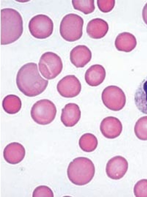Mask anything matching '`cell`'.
<instances>
[{
    "label": "cell",
    "instance_id": "obj_20",
    "mask_svg": "<svg viewBox=\"0 0 147 197\" xmlns=\"http://www.w3.org/2000/svg\"><path fill=\"white\" fill-rule=\"evenodd\" d=\"M79 146L83 151L90 152L94 151L97 147L98 142L96 137L90 133L84 134L80 137Z\"/></svg>",
    "mask_w": 147,
    "mask_h": 197
},
{
    "label": "cell",
    "instance_id": "obj_4",
    "mask_svg": "<svg viewBox=\"0 0 147 197\" xmlns=\"http://www.w3.org/2000/svg\"><path fill=\"white\" fill-rule=\"evenodd\" d=\"M83 19L80 16L71 13L65 16L60 23V35L65 40L70 42L79 39L82 36L84 24Z\"/></svg>",
    "mask_w": 147,
    "mask_h": 197
},
{
    "label": "cell",
    "instance_id": "obj_25",
    "mask_svg": "<svg viewBox=\"0 0 147 197\" xmlns=\"http://www.w3.org/2000/svg\"><path fill=\"white\" fill-rule=\"evenodd\" d=\"M97 5L99 10L103 13L111 11L114 7L115 4L114 0H97Z\"/></svg>",
    "mask_w": 147,
    "mask_h": 197
},
{
    "label": "cell",
    "instance_id": "obj_18",
    "mask_svg": "<svg viewBox=\"0 0 147 197\" xmlns=\"http://www.w3.org/2000/svg\"><path fill=\"white\" fill-rule=\"evenodd\" d=\"M135 103L137 109L147 115V76L141 82L134 95Z\"/></svg>",
    "mask_w": 147,
    "mask_h": 197
},
{
    "label": "cell",
    "instance_id": "obj_6",
    "mask_svg": "<svg viewBox=\"0 0 147 197\" xmlns=\"http://www.w3.org/2000/svg\"><path fill=\"white\" fill-rule=\"evenodd\" d=\"M38 64L42 75L48 80L56 78L61 73L63 67L60 57L51 52H47L42 54Z\"/></svg>",
    "mask_w": 147,
    "mask_h": 197
},
{
    "label": "cell",
    "instance_id": "obj_2",
    "mask_svg": "<svg viewBox=\"0 0 147 197\" xmlns=\"http://www.w3.org/2000/svg\"><path fill=\"white\" fill-rule=\"evenodd\" d=\"M1 45H7L17 40L22 35L23 21L20 13L11 8L1 9Z\"/></svg>",
    "mask_w": 147,
    "mask_h": 197
},
{
    "label": "cell",
    "instance_id": "obj_10",
    "mask_svg": "<svg viewBox=\"0 0 147 197\" xmlns=\"http://www.w3.org/2000/svg\"><path fill=\"white\" fill-rule=\"evenodd\" d=\"M128 166V162L124 157L120 156H115L110 159L107 164V174L112 179H120L126 173Z\"/></svg>",
    "mask_w": 147,
    "mask_h": 197
},
{
    "label": "cell",
    "instance_id": "obj_13",
    "mask_svg": "<svg viewBox=\"0 0 147 197\" xmlns=\"http://www.w3.org/2000/svg\"><path fill=\"white\" fill-rule=\"evenodd\" d=\"M92 53L85 45H78L74 48L70 54L71 62L77 68L84 67L91 60Z\"/></svg>",
    "mask_w": 147,
    "mask_h": 197
},
{
    "label": "cell",
    "instance_id": "obj_11",
    "mask_svg": "<svg viewBox=\"0 0 147 197\" xmlns=\"http://www.w3.org/2000/svg\"><path fill=\"white\" fill-rule=\"evenodd\" d=\"M100 130L105 137L109 139H114L118 137L121 133L122 125L117 118L109 116L102 120L100 125Z\"/></svg>",
    "mask_w": 147,
    "mask_h": 197
},
{
    "label": "cell",
    "instance_id": "obj_1",
    "mask_svg": "<svg viewBox=\"0 0 147 197\" xmlns=\"http://www.w3.org/2000/svg\"><path fill=\"white\" fill-rule=\"evenodd\" d=\"M16 83L19 90L25 95L34 97L46 89L48 81L40 75L36 63L30 62L22 66L17 73Z\"/></svg>",
    "mask_w": 147,
    "mask_h": 197
},
{
    "label": "cell",
    "instance_id": "obj_15",
    "mask_svg": "<svg viewBox=\"0 0 147 197\" xmlns=\"http://www.w3.org/2000/svg\"><path fill=\"white\" fill-rule=\"evenodd\" d=\"M109 25L106 21L100 18H96L88 23L86 31L91 38L98 39L103 37L109 30Z\"/></svg>",
    "mask_w": 147,
    "mask_h": 197
},
{
    "label": "cell",
    "instance_id": "obj_5",
    "mask_svg": "<svg viewBox=\"0 0 147 197\" xmlns=\"http://www.w3.org/2000/svg\"><path fill=\"white\" fill-rule=\"evenodd\" d=\"M56 113L57 109L55 105L47 99L37 101L33 105L30 111L33 120L41 125L51 123L55 119Z\"/></svg>",
    "mask_w": 147,
    "mask_h": 197
},
{
    "label": "cell",
    "instance_id": "obj_26",
    "mask_svg": "<svg viewBox=\"0 0 147 197\" xmlns=\"http://www.w3.org/2000/svg\"><path fill=\"white\" fill-rule=\"evenodd\" d=\"M142 16L144 22L147 25V3L143 8Z\"/></svg>",
    "mask_w": 147,
    "mask_h": 197
},
{
    "label": "cell",
    "instance_id": "obj_23",
    "mask_svg": "<svg viewBox=\"0 0 147 197\" xmlns=\"http://www.w3.org/2000/svg\"><path fill=\"white\" fill-rule=\"evenodd\" d=\"M134 192L136 197H147V179L138 181L134 186Z\"/></svg>",
    "mask_w": 147,
    "mask_h": 197
},
{
    "label": "cell",
    "instance_id": "obj_9",
    "mask_svg": "<svg viewBox=\"0 0 147 197\" xmlns=\"http://www.w3.org/2000/svg\"><path fill=\"white\" fill-rule=\"evenodd\" d=\"M57 89L62 96L71 98L79 94L81 90V85L75 76L69 75L65 76L59 82Z\"/></svg>",
    "mask_w": 147,
    "mask_h": 197
},
{
    "label": "cell",
    "instance_id": "obj_21",
    "mask_svg": "<svg viewBox=\"0 0 147 197\" xmlns=\"http://www.w3.org/2000/svg\"><path fill=\"white\" fill-rule=\"evenodd\" d=\"M72 3L75 9L80 11L85 14L92 13L95 9L94 0H72Z\"/></svg>",
    "mask_w": 147,
    "mask_h": 197
},
{
    "label": "cell",
    "instance_id": "obj_16",
    "mask_svg": "<svg viewBox=\"0 0 147 197\" xmlns=\"http://www.w3.org/2000/svg\"><path fill=\"white\" fill-rule=\"evenodd\" d=\"M106 72L104 67L100 64L91 66L86 72L85 80L86 83L92 86H96L104 81Z\"/></svg>",
    "mask_w": 147,
    "mask_h": 197
},
{
    "label": "cell",
    "instance_id": "obj_24",
    "mask_svg": "<svg viewBox=\"0 0 147 197\" xmlns=\"http://www.w3.org/2000/svg\"><path fill=\"white\" fill-rule=\"evenodd\" d=\"M33 197H53L54 194L51 189L49 187L41 185L36 187L32 193Z\"/></svg>",
    "mask_w": 147,
    "mask_h": 197
},
{
    "label": "cell",
    "instance_id": "obj_17",
    "mask_svg": "<svg viewBox=\"0 0 147 197\" xmlns=\"http://www.w3.org/2000/svg\"><path fill=\"white\" fill-rule=\"evenodd\" d=\"M115 44L118 50L128 52L135 48L137 45V41L133 35L125 32L118 35L115 40Z\"/></svg>",
    "mask_w": 147,
    "mask_h": 197
},
{
    "label": "cell",
    "instance_id": "obj_7",
    "mask_svg": "<svg viewBox=\"0 0 147 197\" xmlns=\"http://www.w3.org/2000/svg\"><path fill=\"white\" fill-rule=\"evenodd\" d=\"M53 26L52 20L47 16L43 14L34 16L28 24L31 34L39 39H45L50 36L53 33Z\"/></svg>",
    "mask_w": 147,
    "mask_h": 197
},
{
    "label": "cell",
    "instance_id": "obj_19",
    "mask_svg": "<svg viewBox=\"0 0 147 197\" xmlns=\"http://www.w3.org/2000/svg\"><path fill=\"white\" fill-rule=\"evenodd\" d=\"M2 107L5 111L7 113L16 114L20 111L21 108V99L15 95H7L3 101Z\"/></svg>",
    "mask_w": 147,
    "mask_h": 197
},
{
    "label": "cell",
    "instance_id": "obj_8",
    "mask_svg": "<svg viewBox=\"0 0 147 197\" xmlns=\"http://www.w3.org/2000/svg\"><path fill=\"white\" fill-rule=\"evenodd\" d=\"M101 98L105 107L113 111L121 110L126 103L124 93L121 88L115 86L111 85L106 87L102 92Z\"/></svg>",
    "mask_w": 147,
    "mask_h": 197
},
{
    "label": "cell",
    "instance_id": "obj_12",
    "mask_svg": "<svg viewBox=\"0 0 147 197\" xmlns=\"http://www.w3.org/2000/svg\"><path fill=\"white\" fill-rule=\"evenodd\" d=\"M25 154L24 146L19 143L15 142L11 143L5 146L3 151V156L7 163L16 164L23 160Z\"/></svg>",
    "mask_w": 147,
    "mask_h": 197
},
{
    "label": "cell",
    "instance_id": "obj_14",
    "mask_svg": "<svg viewBox=\"0 0 147 197\" xmlns=\"http://www.w3.org/2000/svg\"><path fill=\"white\" fill-rule=\"evenodd\" d=\"M81 116V112L78 105L69 103L62 109L61 120L65 126L72 127L78 123Z\"/></svg>",
    "mask_w": 147,
    "mask_h": 197
},
{
    "label": "cell",
    "instance_id": "obj_3",
    "mask_svg": "<svg viewBox=\"0 0 147 197\" xmlns=\"http://www.w3.org/2000/svg\"><path fill=\"white\" fill-rule=\"evenodd\" d=\"M95 168L92 162L84 157L74 159L69 164L67 173L69 180L78 186L85 185L91 181L95 174Z\"/></svg>",
    "mask_w": 147,
    "mask_h": 197
},
{
    "label": "cell",
    "instance_id": "obj_22",
    "mask_svg": "<svg viewBox=\"0 0 147 197\" xmlns=\"http://www.w3.org/2000/svg\"><path fill=\"white\" fill-rule=\"evenodd\" d=\"M134 131L139 139L147 140V116L142 117L137 120L134 126Z\"/></svg>",
    "mask_w": 147,
    "mask_h": 197
}]
</instances>
